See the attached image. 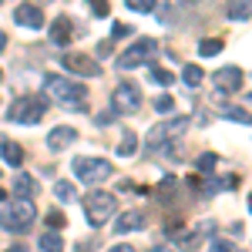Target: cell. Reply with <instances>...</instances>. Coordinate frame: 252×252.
<instances>
[{"label":"cell","mask_w":252,"mask_h":252,"mask_svg":"<svg viewBox=\"0 0 252 252\" xmlns=\"http://www.w3.org/2000/svg\"><path fill=\"white\" fill-rule=\"evenodd\" d=\"M155 111H158V115H172V111H175V101H172L168 94H161V97L155 101Z\"/></svg>","instance_id":"27"},{"label":"cell","mask_w":252,"mask_h":252,"mask_svg":"<svg viewBox=\"0 0 252 252\" xmlns=\"http://www.w3.org/2000/svg\"><path fill=\"white\" fill-rule=\"evenodd\" d=\"M249 101H252V94H249Z\"/></svg>","instance_id":"41"},{"label":"cell","mask_w":252,"mask_h":252,"mask_svg":"<svg viewBox=\"0 0 252 252\" xmlns=\"http://www.w3.org/2000/svg\"><path fill=\"white\" fill-rule=\"evenodd\" d=\"M0 81H3V71H0Z\"/></svg>","instance_id":"40"},{"label":"cell","mask_w":252,"mask_h":252,"mask_svg":"<svg viewBox=\"0 0 252 252\" xmlns=\"http://www.w3.org/2000/svg\"><path fill=\"white\" fill-rule=\"evenodd\" d=\"M148 225V219L141 212H125V215H118L115 219V232L118 235H125V232H141Z\"/></svg>","instance_id":"13"},{"label":"cell","mask_w":252,"mask_h":252,"mask_svg":"<svg viewBox=\"0 0 252 252\" xmlns=\"http://www.w3.org/2000/svg\"><path fill=\"white\" fill-rule=\"evenodd\" d=\"M71 168H74V175H78L84 185H97V182H104V178H111V161H104V158H74L71 161Z\"/></svg>","instance_id":"6"},{"label":"cell","mask_w":252,"mask_h":252,"mask_svg":"<svg viewBox=\"0 0 252 252\" xmlns=\"http://www.w3.org/2000/svg\"><path fill=\"white\" fill-rule=\"evenodd\" d=\"M235 185H239V175H219V178H212V189L209 192H229Z\"/></svg>","instance_id":"21"},{"label":"cell","mask_w":252,"mask_h":252,"mask_svg":"<svg viewBox=\"0 0 252 252\" xmlns=\"http://www.w3.org/2000/svg\"><path fill=\"white\" fill-rule=\"evenodd\" d=\"M198 54H202V58H215V54H222V40H219V37L202 40V44H198Z\"/></svg>","instance_id":"23"},{"label":"cell","mask_w":252,"mask_h":252,"mask_svg":"<svg viewBox=\"0 0 252 252\" xmlns=\"http://www.w3.org/2000/svg\"><path fill=\"white\" fill-rule=\"evenodd\" d=\"M71 34H74V20L67 17V14H61L54 20V27H51V40L58 44V47H67L71 44Z\"/></svg>","instance_id":"14"},{"label":"cell","mask_w":252,"mask_h":252,"mask_svg":"<svg viewBox=\"0 0 252 252\" xmlns=\"http://www.w3.org/2000/svg\"><path fill=\"white\" fill-rule=\"evenodd\" d=\"M34 192H37V182H34L31 175L17 172V178H14V195H17V198H31Z\"/></svg>","instance_id":"15"},{"label":"cell","mask_w":252,"mask_h":252,"mask_svg":"<svg viewBox=\"0 0 252 252\" xmlns=\"http://www.w3.org/2000/svg\"><path fill=\"white\" fill-rule=\"evenodd\" d=\"M209 252H239V249H235L232 242H225V239H215V242H212V249H209Z\"/></svg>","instance_id":"32"},{"label":"cell","mask_w":252,"mask_h":252,"mask_svg":"<svg viewBox=\"0 0 252 252\" xmlns=\"http://www.w3.org/2000/svg\"><path fill=\"white\" fill-rule=\"evenodd\" d=\"M155 51H158V40L152 37H138L121 58H118V67L121 71H131V67H138V64H152V58H155Z\"/></svg>","instance_id":"7"},{"label":"cell","mask_w":252,"mask_h":252,"mask_svg":"<svg viewBox=\"0 0 252 252\" xmlns=\"http://www.w3.org/2000/svg\"><path fill=\"white\" fill-rule=\"evenodd\" d=\"M91 14H97V17H108V14H111V3H108V0H91Z\"/></svg>","instance_id":"30"},{"label":"cell","mask_w":252,"mask_h":252,"mask_svg":"<svg viewBox=\"0 0 252 252\" xmlns=\"http://www.w3.org/2000/svg\"><path fill=\"white\" fill-rule=\"evenodd\" d=\"M3 47H7V34L0 31V51H3Z\"/></svg>","instance_id":"34"},{"label":"cell","mask_w":252,"mask_h":252,"mask_svg":"<svg viewBox=\"0 0 252 252\" xmlns=\"http://www.w3.org/2000/svg\"><path fill=\"white\" fill-rule=\"evenodd\" d=\"M185 131H189V118H172V121H161V125H155V128L148 131V148H152V152H158V148H165V145L178 141Z\"/></svg>","instance_id":"5"},{"label":"cell","mask_w":252,"mask_h":252,"mask_svg":"<svg viewBox=\"0 0 252 252\" xmlns=\"http://www.w3.org/2000/svg\"><path fill=\"white\" fill-rule=\"evenodd\" d=\"M0 202H7V192H3V189H0Z\"/></svg>","instance_id":"37"},{"label":"cell","mask_w":252,"mask_h":252,"mask_svg":"<svg viewBox=\"0 0 252 252\" xmlns=\"http://www.w3.org/2000/svg\"><path fill=\"white\" fill-rule=\"evenodd\" d=\"M121 37H131V24H115L111 27V40H121Z\"/></svg>","instance_id":"31"},{"label":"cell","mask_w":252,"mask_h":252,"mask_svg":"<svg viewBox=\"0 0 252 252\" xmlns=\"http://www.w3.org/2000/svg\"><path fill=\"white\" fill-rule=\"evenodd\" d=\"M7 252H24V246H20V242H17V246H10V249H7Z\"/></svg>","instance_id":"35"},{"label":"cell","mask_w":252,"mask_h":252,"mask_svg":"<svg viewBox=\"0 0 252 252\" xmlns=\"http://www.w3.org/2000/svg\"><path fill=\"white\" fill-rule=\"evenodd\" d=\"M47 115V97H17L10 108H7V121L14 125H37L40 118Z\"/></svg>","instance_id":"4"},{"label":"cell","mask_w":252,"mask_h":252,"mask_svg":"<svg viewBox=\"0 0 252 252\" xmlns=\"http://www.w3.org/2000/svg\"><path fill=\"white\" fill-rule=\"evenodd\" d=\"M135 152H138V135H135V131H125V138L118 141V155H121V158H131Z\"/></svg>","instance_id":"17"},{"label":"cell","mask_w":252,"mask_h":252,"mask_svg":"<svg viewBox=\"0 0 252 252\" xmlns=\"http://www.w3.org/2000/svg\"><path fill=\"white\" fill-rule=\"evenodd\" d=\"M47 225H51L54 232H61V229H64V215H61L58 209H51V212H47Z\"/></svg>","instance_id":"29"},{"label":"cell","mask_w":252,"mask_h":252,"mask_svg":"<svg viewBox=\"0 0 252 252\" xmlns=\"http://www.w3.org/2000/svg\"><path fill=\"white\" fill-rule=\"evenodd\" d=\"M61 64H64V71H71V74H78V78H94V74H101V64H97L91 54H64L61 58Z\"/></svg>","instance_id":"9"},{"label":"cell","mask_w":252,"mask_h":252,"mask_svg":"<svg viewBox=\"0 0 252 252\" xmlns=\"http://www.w3.org/2000/svg\"><path fill=\"white\" fill-rule=\"evenodd\" d=\"M108 252H135V246H115V249H108Z\"/></svg>","instance_id":"33"},{"label":"cell","mask_w":252,"mask_h":252,"mask_svg":"<svg viewBox=\"0 0 252 252\" xmlns=\"http://www.w3.org/2000/svg\"><path fill=\"white\" fill-rule=\"evenodd\" d=\"M44 91H47V97H54V101H64L71 111H88L84 108L88 88L81 81H67V78H58V74H47L44 78Z\"/></svg>","instance_id":"1"},{"label":"cell","mask_w":252,"mask_h":252,"mask_svg":"<svg viewBox=\"0 0 252 252\" xmlns=\"http://www.w3.org/2000/svg\"><path fill=\"white\" fill-rule=\"evenodd\" d=\"M74 141H78V131L67 128V125H58V128L47 135V148H51V152H64V148H71Z\"/></svg>","instance_id":"12"},{"label":"cell","mask_w":252,"mask_h":252,"mask_svg":"<svg viewBox=\"0 0 252 252\" xmlns=\"http://www.w3.org/2000/svg\"><path fill=\"white\" fill-rule=\"evenodd\" d=\"M111 104H115V111H128V115L141 111V91H138L135 81H121L111 94Z\"/></svg>","instance_id":"8"},{"label":"cell","mask_w":252,"mask_h":252,"mask_svg":"<svg viewBox=\"0 0 252 252\" xmlns=\"http://www.w3.org/2000/svg\"><path fill=\"white\" fill-rule=\"evenodd\" d=\"M84 215H88V222H91V225H104L111 215H118V198L111 192L94 189V192L84 195Z\"/></svg>","instance_id":"3"},{"label":"cell","mask_w":252,"mask_h":252,"mask_svg":"<svg viewBox=\"0 0 252 252\" xmlns=\"http://www.w3.org/2000/svg\"><path fill=\"white\" fill-rule=\"evenodd\" d=\"M155 252H172V249H155Z\"/></svg>","instance_id":"38"},{"label":"cell","mask_w":252,"mask_h":252,"mask_svg":"<svg viewBox=\"0 0 252 252\" xmlns=\"http://www.w3.org/2000/svg\"><path fill=\"white\" fill-rule=\"evenodd\" d=\"M198 172H205V175H212L215 172V165H219V155H212V152H205V155H198Z\"/></svg>","instance_id":"24"},{"label":"cell","mask_w":252,"mask_h":252,"mask_svg":"<svg viewBox=\"0 0 252 252\" xmlns=\"http://www.w3.org/2000/svg\"><path fill=\"white\" fill-rule=\"evenodd\" d=\"M3 161L14 165V168H20V161H24V148L14 145V141H7V145H3Z\"/></svg>","instance_id":"19"},{"label":"cell","mask_w":252,"mask_h":252,"mask_svg":"<svg viewBox=\"0 0 252 252\" xmlns=\"http://www.w3.org/2000/svg\"><path fill=\"white\" fill-rule=\"evenodd\" d=\"M34 222H37V209H34L31 198H17V202H10V205L3 209V215H0V225H3L7 232H17V235H24Z\"/></svg>","instance_id":"2"},{"label":"cell","mask_w":252,"mask_h":252,"mask_svg":"<svg viewBox=\"0 0 252 252\" xmlns=\"http://www.w3.org/2000/svg\"><path fill=\"white\" fill-rule=\"evenodd\" d=\"M182 81H185L189 88H198V84L205 81V74H202V67H198V64H185V67H182Z\"/></svg>","instance_id":"18"},{"label":"cell","mask_w":252,"mask_h":252,"mask_svg":"<svg viewBox=\"0 0 252 252\" xmlns=\"http://www.w3.org/2000/svg\"><path fill=\"white\" fill-rule=\"evenodd\" d=\"M219 115L229 118V121H239V125H252V115L242 111V108H219Z\"/></svg>","instance_id":"22"},{"label":"cell","mask_w":252,"mask_h":252,"mask_svg":"<svg viewBox=\"0 0 252 252\" xmlns=\"http://www.w3.org/2000/svg\"><path fill=\"white\" fill-rule=\"evenodd\" d=\"M37 249H40V252H64V239H61V235L54 232V229H51V232H44V235H40Z\"/></svg>","instance_id":"16"},{"label":"cell","mask_w":252,"mask_h":252,"mask_svg":"<svg viewBox=\"0 0 252 252\" xmlns=\"http://www.w3.org/2000/svg\"><path fill=\"white\" fill-rule=\"evenodd\" d=\"M152 81H155V84H161V88H168L175 78L168 74V71H165V67H152Z\"/></svg>","instance_id":"26"},{"label":"cell","mask_w":252,"mask_h":252,"mask_svg":"<svg viewBox=\"0 0 252 252\" xmlns=\"http://www.w3.org/2000/svg\"><path fill=\"white\" fill-rule=\"evenodd\" d=\"M131 10H138V14H148V10H155V0H125Z\"/></svg>","instance_id":"28"},{"label":"cell","mask_w":252,"mask_h":252,"mask_svg":"<svg viewBox=\"0 0 252 252\" xmlns=\"http://www.w3.org/2000/svg\"><path fill=\"white\" fill-rule=\"evenodd\" d=\"M54 195H58V202H71V198H74L71 182H58V185H54Z\"/></svg>","instance_id":"25"},{"label":"cell","mask_w":252,"mask_h":252,"mask_svg":"<svg viewBox=\"0 0 252 252\" xmlns=\"http://www.w3.org/2000/svg\"><path fill=\"white\" fill-rule=\"evenodd\" d=\"M249 209H252V195H249Z\"/></svg>","instance_id":"39"},{"label":"cell","mask_w":252,"mask_h":252,"mask_svg":"<svg viewBox=\"0 0 252 252\" xmlns=\"http://www.w3.org/2000/svg\"><path fill=\"white\" fill-rule=\"evenodd\" d=\"M3 145H7V138L0 135V158H3Z\"/></svg>","instance_id":"36"},{"label":"cell","mask_w":252,"mask_h":252,"mask_svg":"<svg viewBox=\"0 0 252 252\" xmlns=\"http://www.w3.org/2000/svg\"><path fill=\"white\" fill-rule=\"evenodd\" d=\"M232 20H246L252 17V0H239V3H229V10H225Z\"/></svg>","instance_id":"20"},{"label":"cell","mask_w":252,"mask_h":252,"mask_svg":"<svg viewBox=\"0 0 252 252\" xmlns=\"http://www.w3.org/2000/svg\"><path fill=\"white\" fill-rule=\"evenodd\" d=\"M212 84H215V91L232 94V91L242 88V71H239V67H219V71L212 74Z\"/></svg>","instance_id":"11"},{"label":"cell","mask_w":252,"mask_h":252,"mask_svg":"<svg viewBox=\"0 0 252 252\" xmlns=\"http://www.w3.org/2000/svg\"><path fill=\"white\" fill-rule=\"evenodd\" d=\"M14 20H17V27H27V31H40V27H44V10H40L37 3L24 0V3H17V10H14Z\"/></svg>","instance_id":"10"}]
</instances>
